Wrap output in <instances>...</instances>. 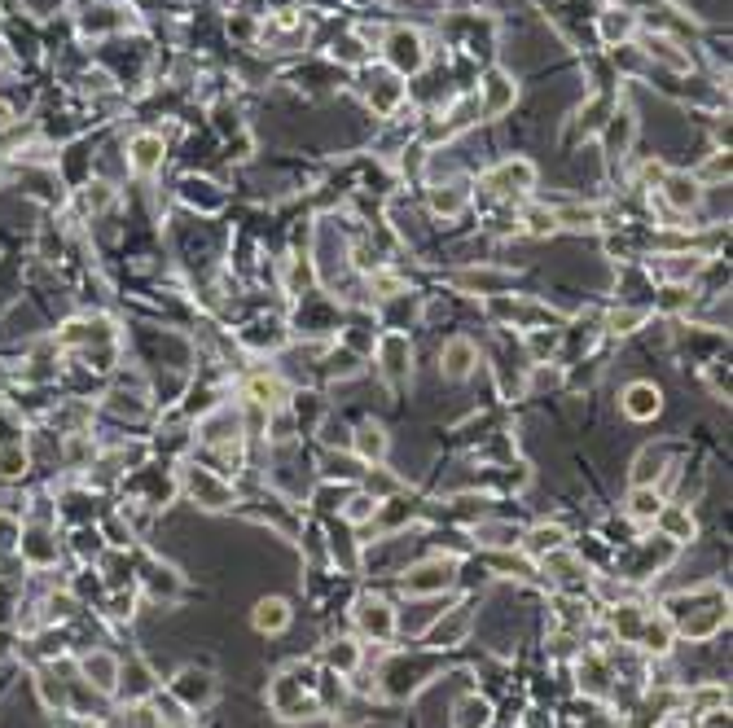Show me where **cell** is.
Returning <instances> with one entry per match:
<instances>
[{"label":"cell","instance_id":"cell-24","mask_svg":"<svg viewBox=\"0 0 733 728\" xmlns=\"http://www.w3.org/2000/svg\"><path fill=\"white\" fill-rule=\"evenodd\" d=\"M119 671H124V667L110 659V654H101V650L84 659V676H88V685H97L101 694H115V689H119Z\"/></svg>","mask_w":733,"mask_h":728},{"label":"cell","instance_id":"cell-6","mask_svg":"<svg viewBox=\"0 0 733 728\" xmlns=\"http://www.w3.org/2000/svg\"><path fill=\"white\" fill-rule=\"evenodd\" d=\"M619 408H624V417H628V422H655V417L664 413V387H659V382H650V378H637V382H628V387H624Z\"/></svg>","mask_w":733,"mask_h":728},{"label":"cell","instance_id":"cell-4","mask_svg":"<svg viewBox=\"0 0 733 728\" xmlns=\"http://www.w3.org/2000/svg\"><path fill=\"white\" fill-rule=\"evenodd\" d=\"M382 53H387V62L396 75H417V70L426 67V40L417 32H408V27H396V32L382 40Z\"/></svg>","mask_w":733,"mask_h":728},{"label":"cell","instance_id":"cell-28","mask_svg":"<svg viewBox=\"0 0 733 728\" xmlns=\"http://www.w3.org/2000/svg\"><path fill=\"white\" fill-rule=\"evenodd\" d=\"M251 330H268V351H277V347L290 338L281 321H255ZM242 342H246V347H255V351H264V333H242Z\"/></svg>","mask_w":733,"mask_h":728},{"label":"cell","instance_id":"cell-13","mask_svg":"<svg viewBox=\"0 0 733 728\" xmlns=\"http://www.w3.org/2000/svg\"><path fill=\"white\" fill-rule=\"evenodd\" d=\"M655 527L664 531V540L667 544H694V535H699V523H694V514H690V505H667L664 500V509H659V518H655Z\"/></svg>","mask_w":733,"mask_h":728},{"label":"cell","instance_id":"cell-14","mask_svg":"<svg viewBox=\"0 0 733 728\" xmlns=\"http://www.w3.org/2000/svg\"><path fill=\"white\" fill-rule=\"evenodd\" d=\"M672 469V443H650V448H641L633 461V487H659L664 483V474Z\"/></svg>","mask_w":733,"mask_h":728},{"label":"cell","instance_id":"cell-21","mask_svg":"<svg viewBox=\"0 0 733 728\" xmlns=\"http://www.w3.org/2000/svg\"><path fill=\"white\" fill-rule=\"evenodd\" d=\"M453 728H492V702L479 694H466L453 706Z\"/></svg>","mask_w":733,"mask_h":728},{"label":"cell","instance_id":"cell-25","mask_svg":"<svg viewBox=\"0 0 733 728\" xmlns=\"http://www.w3.org/2000/svg\"><path fill=\"white\" fill-rule=\"evenodd\" d=\"M361 659H365V650H361L356 641H334L330 650H325V667L338 671V676H352V671L361 667Z\"/></svg>","mask_w":733,"mask_h":728},{"label":"cell","instance_id":"cell-30","mask_svg":"<svg viewBox=\"0 0 733 728\" xmlns=\"http://www.w3.org/2000/svg\"><path fill=\"white\" fill-rule=\"evenodd\" d=\"M18 535H23V527H18L14 518H5V514H0V549H14V544H18Z\"/></svg>","mask_w":733,"mask_h":728},{"label":"cell","instance_id":"cell-11","mask_svg":"<svg viewBox=\"0 0 733 728\" xmlns=\"http://www.w3.org/2000/svg\"><path fill=\"white\" fill-rule=\"evenodd\" d=\"M479 93H483L479 110H483L488 119H500L505 110H514V101H518V84H514L505 70H488L483 84H479Z\"/></svg>","mask_w":733,"mask_h":728},{"label":"cell","instance_id":"cell-31","mask_svg":"<svg viewBox=\"0 0 733 728\" xmlns=\"http://www.w3.org/2000/svg\"><path fill=\"white\" fill-rule=\"evenodd\" d=\"M699 720H702V728H729V706H716V711H702Z\"/></svg>","mask_w":733,"mask_h":728},{"label":"cell","instance_id":"cell-22","mask_svg":"<svg viewBox=\"0 0 733 728\" xmlns=\"http://www.w3.org/2000/svg\"><path fill=\"white\" fill-rule=\"evenodd\" d=\"M624 509H628V518H633L637 527H650L659 518V509H664V492L659 487H633Z\"/></svg>","mask_w":733,"mask_h":728},{"label":"cell","instance_id":"cell-16","mask_svg":"<svg viewBox=\"0 0 733 728\" xmlns=\"http://www.w3.org/2000/svg\"><path fill=\"white\" fill-rule=\"evenodd\" d=\"M567 527L563 523H536L532 531H523L518 535V544L527 549V558L532 562H540V558H549V553H558V549H567Z\"/></svg>","mask_w":733,"mask_h":728},{"label":"cell","instance_id":"cell-19","mask_svg":"<svg viewBox=\"0 0 733 728\" xmlns=\"http://www.w3.org/2000/svg\"><path fill=\"white\" fill-rule=\"evenodd\" d=\"M610 610V632L624 641V645H637V636L646 628V614L650 610H641L637 601H615V605H606Z\"/></svg>","mask_w":733,"mask_h":728},{"label":"cell","instance_id":"cell-20","mask_svg":"<svg viewBox=\"0 0 733 728\" xmlns=\"http://www.w3.org/2000/svg\"><path fill=\"white\" fill-rule=\"evenodd\" d=\"M163 136H154V132H141L128 145V163H133L136 176H150V171H159L163 167Z\"/></svg>","mask_w":733,"mask_h":728},{"label":"cell","instance_id":"cell-23","mask_svg":"<svg viewBox=\"0 0 733 728\" xmlns=\"http://www.w3.org/2000/svg\"><path fill=\"white\" fill-rule=\"evenodd\" d=\"M610 667H606V659L601 654H589V659L580 662V689L589 697H610Z\"/></svg>","mask_w":733,"mask_h":728},{"label":"cell","instance_id":"cell-12","mask_svg":"<svg viewBox=\"0 0 733 728\" xmlns=\"http://www.w3.org/2000/svg\"><path fill=\"white\" fill-rule=\"evenodd\" d=\"M189 492H194V500H198L202 509H229V505H237L234 483L220 478V474H206L202 465H198V474H189Z\"/></svg>","mask_w":733,"mask_h":728},{"label":"cell","instance_id":"cell-8","mask_svg":"<svg viewBox=\"0 0 733 728\" xmlns=\"http://www.w3.org/2000/svg\"><path fill=\"white\" fill-rule=\"evenodd\" d=\"M483 185H488L492 194H500V198L527 194V189H536V167L527 163V159H505V163H497L488 176H483Z\"/></svg>","mask_w":733,"mask_h":728},{"label":"cell","instance_id":"cell-9","mask_svg":"<svg viewBox=\"0 0 733 728\" xmlns=\"http://www.w3.org/2000/svg\"><path fill=\"white\" fill-rule=\"evenodd\" d=\"M352 619H356V628L373 636L378 645H387L391 636H396V610L387 605V601H378V596H361L356 601V610H352Z\"/></svg>","mask_w":733,"mask_h":728},{"label":"cell","instance_id":"cell-17","mask_svg":"<svg viewBox=\"0 0 733 728\" xmlns=\"http://www.w3.org/2000/svg\"><path fill=\"white\" fill-rule=\"evenodd\" d=\"M171 694L180 697L189 711H198V706H206V702L215 697V680H211V671H194V667H185V671L171 680Z\"/></svg>","mask_w":733,"mask_h":728},{"label":"cell","instance_id":"cell-2","mask_svg":"<svg viewBox=\"0 0 733 728\" xmlns=\"http://www.w3.org/2000/svg\"><path fill=\"white\" fill-rule=\"evenodd\" d=\"M457 570H462L457 558H431V562L408 566L400 575V584L408 596H444L453 584H457Z\"/></svg>","mask_w":733,"mask_h":728},{"label":"cell","instance_id":"cell-3","mask_svg":"<svg viewBox=\"0 0 733 728\" xmlns=\"http://www.w3.org/2000/svg\"><path fill=\"white\" fill-rule=\"evenodd\" d=\"M373 360H378V373L391 382V387H400L413 378V342H408V333L400 330H387L373 338Z\"/></svg>","mask_w":733,"mask_h":728},{"label":"cell","instance_id":"cell-27","mask_svg":"<svg viewBox=\"0 0 733 728\" xmlns=\"http://www.w3.org/2000/svg\"><path fill=\"white\" fill-rule=\"evenodd\" d=\"M462 206H466V189H462V185H435L431 189V211L435 215L453 220V215H462Z\"/></svg>","mask_w":733,"mask_h":728},{"label":"cell","instance_id":"cell-10","mask_svg":"<svg viewBox=\"0 0 733 728\" xmlns=\"http://www.w3.org/2000/svg\"><path fill=\"white\" fill-rule=\"evenodd\" d=\"M470 628H474L470 605H453V610H444V614L435 619V628L426 632V641H431V650H457V645L470 636Z\"/></svg>","mask_w":733,"mask_h":728},{"label":"cell","instance_id":"cell-18","mask_svg":"<svg viewBox=\"0 0 733 728\" xmlns=\"http://www.w3.org/2000/svg\"><path fill=\"white\" fill-rule=\"evenodd\" d=\"M290 619H295V610H290L286 596H264V601H255V610H251V623H255V632H264V636L286 632Z\"/></svg>","mask_w":733,"mask_h":728},{"label":"cell","instance_id":"cell-26","mask_svg":"<svg viewBox=\"0 0 733 728\" xmlns=\"http://www.w3.org/2000/svg\"><path fill=\"white\" fill-rule=\"evenodd\" d=\"M641 325H650V307H615V312L606 316V325H601V330L619 333V338H624V333H637Z\"/></svg>","mask_w":733,"mask_h":728},{"label":"cell","instance_id":"cell-32","mask_svg":"<svg viewBox=\"0 0 733 728\" xmlns=\"http://www.w3.org/2000/svg\"><path fill=\"white\" fill-rule=\"evenodd\" d=\"M523 728H554V720H549L545 711H527V715H523Z\"/></svg>","mask_w":733,"mask_h":728},{"label":"cell","instance_id":"cell-15","mask_svg":"<svg viewBox=\"0 0 733 728\" xmlns=\"http://www.w3.org/2000/svg\"><path fill=\"white\" fill-rule=\"evenodd\" d=\"M664 202L676 211V215H690V211L702 202V180L690 176V171H672V176H664Z\"/></svg>","mask_w":733,"mask_h":728},{"label":"cell","instance_id":"cell-1","mask_svg":"<svg viewBox=\"0 0 733 728\" xmlns=\"http://www.w3.org/2000/svg\"><path fill=\"white\" fill-rule=\"evenodd\" d=\"M667 623L685 641H711L716 632L729 623V596L720 588H694V593H676L667 601Z\"/></svg>","mask_w":733,"mask_h":728},{"label":"cell","instance_id":"cell-7","mask_svg":"<svg viewBox=\"0 0 733 728\" xmlns=\"http://www.w3.org/2000/svg\"><path fill=\"white\" fill-rule=\"evenodd\" d=\"M347 452L356 457L361 465H382L387 461V452H391V434H387V426L382 422H361L356 431L347 434Z\"/></svg>","mask_w":733,"mask_h":728},{"label":"cell","instance_id":"cell-5","mask_svg":"<svg viewBox=\"0 0 733 728\" xmlns=\"http://www.w3.org/2000/svg\"><path fill=\"white\" fill-rule=\"evenodd\" d=\"M474 369H479V342L466 338V333L444 338V347H439V373H444L448 382H466Z\"/></svg>","mask_w":733,"mask_h":728},{"label":"cell","instance_id":"cell-29","mask_svg":"<svg viewBox=\"0 0 733 728\" xmlns=\"http://www.w3.org/2000/svg\"><path fill=\"white\" fill-rule=\"evenodd\" d=\"M18 469H27V457H23V448H9V452H0V474H18Z\"/></svg>","mask_w":733,"mask_h":728}]
</instances>
